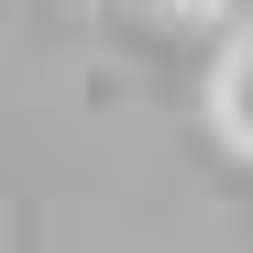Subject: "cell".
Returning <instances> with one entry per match:
<instances>
[{"label":"cell","mask_w":253,"mask_h":253,"mask_svg":"<svg viewBox=\"0 0 253 253\" xmlns=\"http://www.w3.org/2000/svg\"><path fill=\"white\" fill-rule=\"evenodd\" d=\"M209 121H220V143H242V154H253V33L220 55V77H209Z\"/></svg>","instance_id":"1"},{"label":"cell","mask_w":253,"mask_h":253,"mask_svg":"<svg viewBox=\"0 0 253 253\" xmlns=\"http://www.w3.org/2000/svg\"><path fill=\"white\" fill-rule=\"evenodd\" d=\"M165 11H187V22H220V11H231V0H165Z\"/></svg>","instance_id":"2"}]
</instances>
